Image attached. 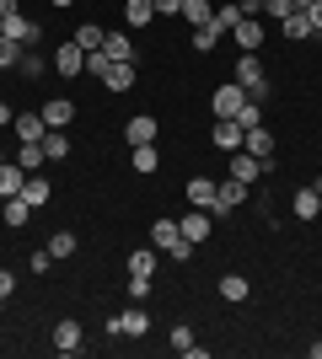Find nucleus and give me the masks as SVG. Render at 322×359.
<instances>
[{"mask_svg": "<svg viewBox=\"0 0 322 359\" xmlns=\"http://www.w3.org/2000/svg\"><path fill=\"white\" fill-rule=\"evenodd\" d=\"M236 86H242L247 97H258V102H263V91H269V75H263L258 54H242V60H236Z\"/></svg>", "mask_w": 322, "mask_h": 359, "instance_id": "2", "label": "nucleus"}, {"mask_svg": "<svg viewBox=\"0 0 322 359\" xmlns=\"http://www.w3.org/2000/svg\"><path fill=\"white\" fill-rule=\"evenodd\" d=\"M129 273H145V279H151V273H156V247H140V252H129Z\"/></svg>", "mask_w": 322, "mask_h": 359, "instance_id": "33", "label": "nucleus"}, {"mask_svg": "<svg viewBox=\"0 0 322 359\" xmlns=\"http://www.w3.org/2000/svg\"><path fill=\"white\" fill-rule=\"evenodd\" d=\"M242 198H247V188H242L236 177L220 182V194H215V210H210V215H231V210H242Z\"/></svg>", "mask_w": 322, "mask_h": 359, "instance_id": "15", "label": "nucleus"}, {"mask_svg": "<svg viewBox=\"0 0 322 359\" xmlns=\"http://www.w3.org/2000/svg\"><path fill=\"white\" fill-rule=\"evenodd\" d=\"M151 16H156L151 0H123V22H129V27H145Z\"/></svg>", "mask_w": 322, "mask_h": 359, "instance_id": "28", "label": "nucleus"}, {"mask_svg": "<svg viewBox=\"0 0 322 359\" xmlns=\"http://www.w3.org/2000/svg\"><path fill=\"white\" fill-rule=\"evenodd\" d=\"M11 135H16V140H43V135H48L43 113H16V118H11Z\"/></svg>", "mask_w": 322, "mask_h": 359, "instance_id": "16", "label": "nucleus"}, {"mask_svg": "<svg viewBox=\"0 0 322 359\" xmlns=\"http://www.w3.org/2000/svg\"><path fill=\"white\" fill-rule=\"evenodd\" d=\"M0 166H6V150H0Z\"/></svg>", "mask_w": 322, "mask_h": 359, "instance_id": "50", "label": "nucleus"}, {"mask_svg": "<svg viewBox=\"0 0 322 359\" xmlns=\"http://www.w3.org/2000/svg\"><path fill=\"white\" fill-rule=\"evenodd\" d=\"M188 22V27H210V16H215V6L210 0H183V11H177Z\"/></svg>", "mask_w": 322, "mask_h": 359, "instance_id": "24", "label": "nucleus"}, {"mask_svg": "<svg viewBox=\"0 0 322 359\" xmlns=\"http://www.w3.org/2000/svg\"><path fill=\"white\" fill-rule=\"evenodd\" d=\"M220 38H226V32H215V27H194V48H199V54H210Z\"/></svg>", "mask_w": 322, "mask_h": 359, "instance_id": "38", "label": "nucleus"}, {"mask_svg": "<svg viewBox=\"0 0 322 359\" xmlns=\"http://www.w3.org/2000/svg\"><path fill=\"white\" fill-rule=\"evenodd\" d=\"M22 198H27L32 210H43L48 198H54V182H48L43 172H27V182H22Z\"/></svg>", "mask_w": 322, "mask_h": 359, "instance_id": "14", "label": "nucleus"}, {"mask_svg": "<svg viewBox=\"0 0 322 359\" xmlns=\"http://www.w3.org/2000/svg\"><path fill=\"white\" fill-rule=\"evenodd\" d=\"M236 123H242V129H258V123H263V102H258V97H247V102H242Z\"/></svg>", "mask_w": 322, "mask_h": 359, "instance_id": "35", "label": "nucleus"}, {"mask_svg": "<svg viewBox=\"0 0 322 359\" xmlns=\"http://www.w3.org/2000/svg\"><path fill=\"white\" fill-rule=\"evenodd\" d=\"M48 252H54V257H70V252H76V231H54V236H48Z\"/></svg>", "mask_w": 322, "mask_h": 359, "instance_id": "36", "label": "nucleus"}, {"mask_svg": "<svg viewBox=\"0 0 322 359\" xmlns=\"http://www.w3.org/2000/svg\"><path fill=\"white\" fill-rule=\"evenodd\" d=\"M236 22H242V6H236V0H226V6H215V16H210V27H215V32H231Z\"/></svg>", "mask_w": 322, "mask_h": 359, "instance_id": "26", "label": "nucleus"}, {"mask_svg": "<svg viewBox=\"0 0 322 359\" xmlns=\"http://www.w3.org/2000/svg\"><path fill=\"white\" fill-rule=\"evenodd\" d=\"M307 22H311V32H322V0H311V6H307Z\"/></svg>", "mask_w": 322, "mask_h": 359, "instance_id": "43", "label": "nucleus"}, {"mask_svg": "<svg viewBox=\"0 0 322 359\" xmlns=\"http://www.w3.org/2000/svg\"><path fill=\"white\" fill-rule=\"evenodd\" d=\"M107 332H113V338H119V332L123 338H145V332H151V311L135 300V306H123L119 316H107Z\"/></svg>", "mask_w": 322, "mask_h": 359, "instance_id": "1", "label": "nucleus"}, {"mask_svg": "<svg viewBox=\"0 0 322 359\" xmlns=\"http://www.w3.org/2000/svg\"><path fill=\"white\" fill-rule=\"evenodd\" d=\"M43 156H48V161H65V156H70V140H65L60 129H48V135H43Z\"/></svg>", "mask_w": 322, "mask_h": 359, "instance_id": "32", "label": "nucleus"}, {"mask_svg": "<svg viewBox=\"0 0 322 359\" xmlns=\"http://www.w3.org/2000/svg\"><path fill=\"white\" fill-rule=\"evenodd\" d=\"M135 75H140L135 60H113V65H107V75H102V86L107 91H129V86H135Z\"/></svg>", "mask_w": 322, "mask_h": 359, "instance_id": "13", "label": "nucleus"}, {"mask_svg": "<svg viewBox=\"0 0 322 359\" xmlns=\"http://www.w3.org/2000/svg\"><path fill=\"white\" fill-rule=\"evenodd\" d=\"M27 269H32V273H48V269H54V252H48V247H43V252H32Z\"/></svg>", "mask_w": 322, "mask_h": 359, "instance_id": "41", "label": "nucleus"}, {"mask_svg": "<svg viewBox=\"0 0 322 359\" xmlns=\"http://www.w3.org/2000/svg\"><path fill=\"white\" fill-rule=\"evenodd\" d=\"M242 150H253L258 161H269V156H274V135L258 123V129H247V135H242Z\"/></svg>", "mask_w": 322, "mask_h": 359, "instance_id": "21", "label": "nucleus"}, {"mask_svg": "<svg viewBox=\"0 0 322 359\" xmlns=\"http://www.w3.org/2000/svg\"><path fill=\"white\" fill-rule=\"evenodd\" d=\"M242 135H247V129H242V123H236V118H215V145H220V150H242Z\"/></svg>", "mask_w": 322, "mask_h": 359, "instance_id": "17", "label": "nucleus"}, {"mask_svg": "<svg viewBox=\"0 0 322 359\" xmlns=\"http://www.w3.org/2000/svg\"><path fill=\"white\" fill-rule=\"evenodd\" d=\"M220 300H247V273H226L220 279Z\"/></svg>", "mask_w": 322, "mask_h": 359, "instance_id": "34", "label": "nucleus"}, {"mask_svg": "<svg viewBox=\"0 0 322 359\" xmlns=\"http://www.w3.org/2000/svg\"><path fill=\"white\" fill-rule=\"evenodd\" d=\"M22 182H27V172H22V166H16V161H6V166H0V198L22 194Z\"/></svg>", "mask_w": 322, "mask_h": 359, "instance_id": "25", "label": "nucleus"}, {"mask_svg": "<svg viewBox=\"0 0 322 359\" xmlns=\"http://www.w3.org/2000/svg\"><path fill=\"white\" fill-rule=\"evenodd\" d=\"M102 54H107V60H135V38H129V32H107Z\"/></svg>", "mask_w": 322, "mask_h": 359, "instance_id": "23", "label": "nucleus"}, {"mask_svg": "<svg viewBox=\"0 0 322 359\" xmlns=\"http://www.w3.org/2000/svg\"><path fill=\"white\" fill-rule=\"evenodd\" d=\"M6 16H16V0H0V22H6Z\"/></svg>", "mask_w": 322, "mask_h": 359, "instance_id": "46", "label": "nucleus"}, {"mask_svg": "<svg viewBox=\"0 0 322 359\" xmlns=\"http://www.w3.org/2000/svg\"><path fill=\"white\" fill-rule=\"evenodd\" d=\"M129 166H135V172H156V166H161V150H156V145H135Z\"/></svg>", "mask_w": 322, "mask_h": 359, "instance_id": "30", "label": "nucleus"}, {"mask_svg": "<svg viewBox=\"0 0 322 359\" xmlns=\"http://www.w3.org/2000/svg\"><path fill=\"white\" fill-rule=\"evenodd\" d=\"M290 6H295V11H307V6H311V0H290Z\"/></svg>", "mask_w": 322, "mask_h": 359, "instance_id": "49", "label": "nucleus"}, {"mask_svg": "<svg viewBox=\"0 0 322 359\" xmlns=\"http://www.w3.org/2000/svg\"><path fill=\"white\" fill-rule=\"evenodd\" d=\"M177 231H183V236L194 241V247H199V241H210L215 215H210V210H194V215H183V220H177Z\"/></svg>", "mask_w": 322, "mask_h": 359, "instance_id": "11", "label": "nucleus"}, {"mask_svg": "<svg viewBox=\"0 0 322 359\" xmlns=\"http://www.w3.org/2000/svg\"><path fill=\"white\" fill-rule=\"evenodd\" d=\"M242 6V16H263V0H236Z\"/></svg>", "mask_w": 322, "mask_h": 359, "instance_id": "45", "label": "nucleus"}, {"mask_svg": "<svg viewBox=\"0 0 322 359\" xmlns=\"http://www.w3.org/2000/svg\"><path fill=\"white\" fill-rule=\"evenodd\" d=\"M38 113H43L48 129H70V123H76V102H70V97H48Z\"/></svg>", "mask_w": 322, "mask_h": 359, "instance_id": "8", "label": "nucleus"}, {"mask_svg": "<svg viewBox=\"0 0 322 359\" xmlns=\"http://www.w3.org/2000/svg\"><path fill=\"white\" fill-rule=\"evenodd\" d=\"M231 43H242V54H258L263 48V22L258 16H242V22L231 27Z\"/></svg>", "mask_w": 322, "mask_h": 359, "instance_id": "7", "label": "nucleus"}, {"mask_svg": "<svg viewBox=\"0 0 322 359\" xmlns=\"http://www.w3.org/2000/svg\"><path fill=\"white\" fill-rule=\"evenodd\" d=\"M0 220H6V225H27V220H32V204H27L22 194L0 198Z\"/></svg>", "mask_w": 322, "mask_h": 359, "instance_id": "20", "label": "nucleus"}, {"mask_svg": "<svg viewBox=\"0 0 322 359\" xmlns=\"http://www.w3.org/2000/svg\"><path fill=\"white\" fill-rule=\"evenodd\" d=\"M16 166H22V172H43V166H48L43 140H22V150H16Z\"/></svg>", "mask_w": 322, "mask_h": 359, "instance_id": "19", "label": "nucleus"}, {"mask_svg": "<svg viewBox=\"0 0 322 359\" xmlns=\"http://www.w3.org/2000/svg\"><path fill=\"white\" fill-rule=\"evenodd\" d=\"M16 60H22V43L0 38V70H16Z\"/></svg>", "mask_w": 322, "mask_h": 359, "instance_id": "39", "label": "nucleus"}, {"mask_svg": "<svg viewBox=\"0 0 322 359\" xmlns=\"http://www.w3.org/2000/svg\"><path fill=\"white\" fill-rule=\"evenodd\" d=\"M151 6H156L161 16H177V11H183V0H151Z\"/></svg>", "mask_w": 322, "mask_h": 359, "instance_id": "44", "label": "nucleus"}, {"mask_svg": "<svg viewBox=\"0 0 322 359\" xmlns=\"http://www.w3.org/2000/svg\"><path fill=\"white\" fill-rule=\"evenodd\" d=\"M290 210H295V220H317V215H322V194L307 182V188H301V194L290 198Z\"/></svg>", "mask_w": 322, "mask_h": 359, "instance_id": "18", "label": "nucleus"}, {"mask_svg": "<svg viewBox=\"0 0 322 359\" xmlns=\"http://www.w3.org/2000/svg\"><path fill=\"white\" fill-rule=\"evenodd\" d=\"M156 135H161V123H156L151 113H135V118L123 123V140H129V145H156Z\"/></svg>", "mask_w": 322, "mask_h": 359, "instance_id": "9", "label": "nucleus"}, {"mask_svg": "<svg viewBox=\"0 0 322 359\" xmlns=\"http://www.w3.org/2000/svg\"><path fill=\"white\" fill-rule=\"evenodd\" d=\"M123 295H129V300H145V295H151V279H145V273H129Z\"/></svg>", "mask_w": 322, "mask_h": 359, "instance_id": "40", "label": "nucleus"}, {"mask_svg": "<svg viewBox=\"0 0 322 359\" xmlns=\"http://www.w3.org/2000/svg\"><path fill=\"white\" fill-rule=\"evenodd\" d=\"M48 6H54V11H70V6H76V0H48Z\"/></svg>", "mask_w": 322, "mask_h": 359, "instance_id": "48", "label": "nucleus"}, {"mask_svg": "<svg viewBox=\"0 0 322 359\" xmlns=\"http://www.w3.org/2000/svg\"><path fill=\"white\" fill-rule=\"evenodd\" d=\"M0 38H11V43L32 48V43H38V38H43V27H38V22H27V16L16 11V16H6V22H0Z\"/></svg>", "mask_w": 322, "mask_h": 359, "instance_id": "4", "label": "nucleus"}, {"mask_svg": "<svg viewBox=\"0 0 322 359\" xmlns=\"http://www.w3.org/2000/svg\"><path fill=\"white\" fill-rule=\"evenodd\" d=\"M188 204H194V210H215V194H220V182L215 177H188Z\"/></svg>", "mask_w": 322, "mask_h": 359, "instance_id": "12", "label": "nucleus"}, {"mask_svg": "<svg viewBox=\"0 0 322 359\" xmlns=\"http://www.w3.org/2000/svg\"><path fill=\"white\" fill-rule=\"evenodd\" d=\"M11 290H16V273H11V269H0V300H11Z\"/></svg>", "mask_w": 322, "mask_h": 359, "instance_id": "42", "label": "nucleus"}, {"mask_svg": "<svg viewBox=\"0 0 322 359\" xmlns=\"http://www.w3.org/2000/svg\"><path fill=\"white\" fill-rule=\"evenodd\" d=\"M102 38H107V32L97 27V22H86V27H76V43H81V54H97V48H102Z\"/></svg>", "mask_w": 322, "mask_h": 359, "instance_id": "29", "label": "nucleus"}, {"mask_svg": "<svg viewBox=\"0 0 322 359\" xmlns=\"http://www.w3.org/2000/svg\"><path fill=\"white\" fill-rule=\"evenodd\" d=\"M167 344L177 348V354H188V348H194V327H188V322H177V327L167 332Z\"/></svg>", "mask_w": 322, "mask_h": 359, "instance_id": "37", "label": "nucleus"}, {"mask_svg": "<svg viewBox=\"0 0 322 359\" xmlns=\"http://www.w3.org/2000/svg\"><path fill=\"white\" fill-rule=\"evenodd\" d=\"M16 118V113H11V102H0V123H11Z\"/></svg>", "mask_w": 322, "mask_h": 359, "instance_id": "47", "label": "nucleus"}, {"mask_svg": "<svg viewBox=\"0 0 322 359\" xmlns=\"http://www.w3.org/2000/svg\"><path fill=\"white\" fill-rule=\"evenodd\" d=\"M242 102H247V91L236 86V81H231V86H220L210 97V107H215V118H236V113H242Z\"/></svg>", "mask_w": 322, "mask_h": 359, "instance_id": "6", "label": "nucleus"}, {"mask_svg": "<svg viewBox=\"0 0 322 359\" xmlns=\"http://www.w3.org/2000/svg\"><path fill=\"white\" fill-rule=\"evenodd\" d=\"M0 311H6V300H0Z\"/></svg>", "mask_w": 322, "mask_h": 359, "instance_id": "51", "label": "nucleus"}, {"mask_svg": "<svg viewBox=\"0 0 322 359\" xmlns=\"http://www.w3.org/2000/svg\"><path fill=\"white\" fill-rule=\"evenodd\" d=\"M54 348H60V354H81V348H86V332H81V322H76V316L54 322Z\"/></svg>", "mask_w": 322, "mask_h": 359, "instance_id": "5", "label": "nucleus"}, {"mask_svg": "<svg viewBox=\"0 0 322 359\" xmlns=\"http://www.w3.org/2000/svg\"><path fill=\"white\" fill-rule=\"evenodd\" d=\"M231 177L242 182V188H253V182L263 177V172H269V161H258V156H253V150H231V166H226Z\"/></svg>", "mask_w": 322, "mask_h": 359, "instance_id": "3", "label": "nucleus"}, {"mask_svg": "<svg viewBox=\"0 0 322 359\" xmlns=\"http://www.w3.org/2000/svg\"><path fill=\"white\" fill-rule=\"evenodd\" d=\"M279 27H285V38H295V43H301V38H311V22H307V11H290L285 22H279Z\"/></svg>", "mask_w": 322, "mask_h": 359, "instance_id": "31", "label": "nucleus"}, {"mask_svg": "<svg viewBox=\"0 0 322 359\" xmlns=\"http://www.w3.org/2000/svg\"><path fill=\"white\" fill-rule=\"evenodd\" d=\"M54 70H60V75H70V81H76V75L86 70V54H81V43H76V38L54 48Z\"/></svg>", "mask_w": 322, "mask_h": 359, "instance_id": "10", "label": "nucleus"}, {"mask_svg": "<svg viewBox=\"0 0 322 359\" xmlns=\"http://www.w3.org/2000/svg\"><path fill=\"white\" fill-rule=\"evenodd\" d=\"M177 236H183V231H177V220H172V215H161V220L151 225V247H156V252H167Z\"/></svg>", "mask_w": 322, "mask_h": 359, "instance_id": "22", "label": "nucleus"}, {"mask_svg": "<svg viewBox=\"0 0 322 359\" xmlns=\"http://www.w3.org/2000/svg\"><path fill=\"white\" fill-rule=\"evenodd\" d=\"M43 70H48V65L38 60V48H22V60H16V75H22V81H43Z\"/></svg>", "mask_w": 322, "mask_h": 359, "instance_id": "27", "label": "nucleus"}]
</instances>
